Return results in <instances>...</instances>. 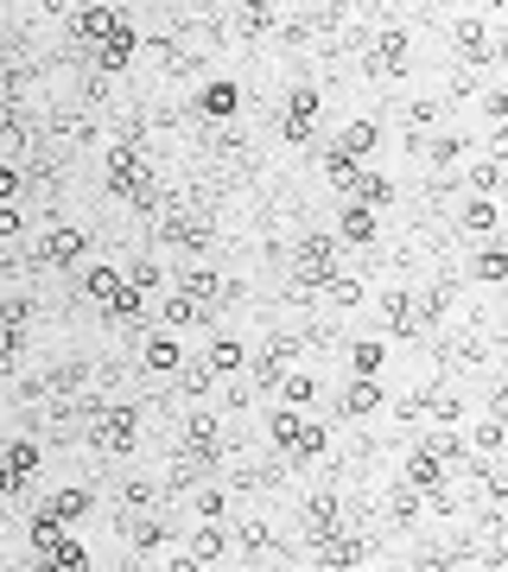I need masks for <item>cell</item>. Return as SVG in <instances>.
<instances>
[{
	"label": "cell",
	"mask_w": 508,
	"mask_h": 572,
	"mask_svg": "<svg viewBox=\"0 0 508 572\" xmlns=\"http://www.w3.org/2000/svg\"><path fill=\"white\" fill-rule=\"evenodd\" d=\"M330 273H337V242L318 236V229H305L300 248H293V300L312 305V293H325Z\"/></svg>",
	"instance_id": "obj_1"
},
{
	"label": "cell",
	"mask_w": 508,
	"mask_h": 572,
	"mask_svg": "<svg viewBox=\"0 0 508 572\" xmlns=\"http://www.w3.org/2000/svg\"><path fill=\"white\" fill-rule=\"evenodd\" d=\"M147 179H153L147 147H121V141H115V147L102 153V191H109V198H121V204H127V198H134Z\"/></svg>",
	"instance_id": "obj_2"
},
{
	"label": "cell",
	"mask_w": 508,
	"mask_h": 572,
	"mask_svg": "<svg viewBox=\"0 0 508 572\" xmlns=\"http://www.w3.org/2000/svg\"><path fill=\"white\" fill-rule=\"evenodd\" d=\"M90 446L109 458H127L134 446H140V407H127V401H115V407H102L90 426Z\"/></svg>",
	"instance_id": "obj_3"
},
{
	"label": "cell",
	"mask_w": 508,
	"mask_h": 572,
	"mask_svg": "<svg viewBox=\"0 0 508 572\" xmlns=\"http://www.w3.org/2000/svg\"><path fill=\"white\" fill-rule=\"evenodd\" d=\"M312 134H318V83H293L286 90V115H280V141L305 147Z\"/></svg>",
	"instance_id": "obj_4"
},
{
	"label": "cell",
	"mask_w": 508,
	"mask_h": 572,
	"mask_svg": "<svg viewBox=\"0 0 508 572\" xmlns=\"http://www.w3.org/2000/svg\"><path fill=\"white\" fill-rule=\"evenodd\" d=\"M83 255H90V229L77 223H52L38 236V268H83Z\"/></svg>",
	"instance_id": "obj_5"
},
{
	"label": "cell",
	"mask_w": 508,
	"mask_h": 572,
	"mask_svg": "<svg viewBox=\"0 0 508 572\" xmlns=\"http://www.w3.org/2000/svg\"><path fill=\"white\" fill-rule=\"evenodd\" d=\"M407 58H414V38L400 26H388L375 45H369V58H362V77H407Z\"/></svg>",
	"instance_id": "obj_6"
},
{
	"label": "cell",
	"mask_w": 508,
	"mask_h": 572,
	"mask_svg": "<svg viewBox=\"0 0 508 572\" xmlns=\"http://www.w3.org/2000/svg\"><path fill=\"white\" fill-rule=\"evenodd\" d=\"M38 464H45L38 439H13V446L0 452V496H26V483H32Z\"/></svg>",
	"instance_id": "obj_7"
},
{
	"label": "cell",
	"mask_w": 508,
	"mask_h": 572,
	"mask_svg": "<svg viewBox=\"0 0 508 572\" xmlns=\"http://www.w3.org/2000/svg\"><path fill=\"white\" fill-rule=\"evenodd\" d=\"M451 45H458V64H464V70H477V64L496 58V38H489V26H483V13H458Z\"/></svg>",
	"instance_id": "obj_8"
},
{
	"label": "cell",
	"mask_w": 508,
	"mask_h": 572,
	"mask_svg": "<svg viewBox=\"0 0 508 572\" xmlns=\"http://www.w3.org/2000/svg\"><path fill=\"white\" fill-rule=\"evenodd\" d=\"M300 528H305V547H318L325 535H337V528H343V496H337V490H318V496H305Z\"/></svg>",
	"instance_id": "obj_9"
},
{
	"label": "cell",
	"mask_w": 508,
	"mask_h": 572,
	"mask_svg": "<svg viewBox=\"0 0 508 572\" xmlns=\"http://www.w3.org/2000/svg\"><path fill=\"white\" fill-rule=\"evenodd\" d=\"M210 236H216L210 211H172V216H159V242H172V248H210Z\"/></svg>",
	"instance_id": "obj_10"
},
{
	"label": "cell",
	"mask_w": 508,
	"mask_h": 572,
	"mask_svg": "<svg viewBox=\"0 0 508 572\" xmlns=\"http://www.w3.org/2000/svg\"><path fill=\"white\" fill-rule=\"evenodd\" d=\"M184 452L204 458V464H216V458H223V420H216L210 407H197V414L184 420Z\"/></svg>",
	"instance_id": "obj_11"
},
{
	"label": "cell",
	"mask_w": 508,
	"mask_h": 572,
	"mask_svg": "<svg viewBox=\"0 0 508 572\" xmlns=\"http://www.w3.org/2000/svg\"><path fill=\"white\" fill-rule=\"evenodd\" d=\"M115 26H127V7H70V32L83 45H102Z\"/></svg>",
	"instance_id": "obj_12"
},
{
	"label": "cell",
	"mask_w": 508,
	"mask_h": 572,
	"mask_svg": "<svg viewBox=\"0 0 508 572\" xmlns=\"http://www.w3.org/2000/svg\"><path fill=\"white\" fill-rule=\"evenodd\" d=\"M337 407H343V420H369V414H382V407H388V394H382L375 375H350Z\"/></svg>",
	"instance_id": "obj_13"
},
{
	"label": "cell",
	"mask_w": 508,
	"mask_h": 572,
	"mask_svg": "<svg viewBox=\"0 0 508 572\" xmlns=\"http://www.w3.org/2000/svg\"><path fill=\"white\" fill-rule=\"evenodd\" d=\"M394 198H400V184H394L388 172H369V166L357 172V191H350V204H362V211H375V216H382V211L394 204Z\"/></svg>",
	"instance_id": "obj_14"
},
{
	"label": "cell",
	"mask_w": 508,
	"mask_h": 572,
	"mask_svg": "<svg viewBox=\"0 0 508 572\" xmlns=\"http://www.w3.org/2000/svg\"><path fill=\"white\" fill-rule=\"evenodd\" d=\"M241 109V90L229 83V77H210L204 90H197V115L204 121H229Z\"/></svg>",
	"instance_id": "obj_15"
},
{
	"label": "cell",
	"mask_w": 508,
	"mask_h": 572,
	"mask_svg": "<svg viewBox=\"0 0 508 572\" xmlns=\"http://www.w3.org/2000/svg\"><path fill=\"white\" fill-rule=\"evenodd\" d=\"M400 483L426 496V490H439V483H451V471H445V464H439L432 452H426V446H414V452H407V471H400Z\"/></svg>",
	"instance_id": "obj_16"
},
{
	"label": "cell",
	"mask_w": 508,
	"mask_h": 572,
	"mask_svg": "<svg viewBox=\"0 0 508 572\" xmlns=\"http://www.w3.org/2000/svg\"><path fill=\"white\" fill-rule=\"evenodd\" d=\"M375 236H382V216L362 211V204H343V216H337V236H330V242H357V248H369Z\"/></svg>",
	"instance_id": "obj_17"
},
{
	"label": "cell",
	"mask_w": 508,
	"mask_h": 572,
	"mask_svg": "<svg viewBox=\"0 0 508 572\" xmlns=\"http://www.w3.org/2000/svg\"><path fill=\"white\" fill-rule=\"evenodd\" d=\"M375 141H382V127H375L369 115H357L343 134H337V147H330V153H343V159H357V166H362V159L375 153Z\"/></svg>",
	"instance_id": "obj_18"
},
{
	"label": "cell",
	"mask_w": 508,
	"mask_h": 572,
	"mask_svg": "<svg viewBox=\"0 0 508 572\" xmlns=\"http://www.w3.org/2000/svg\"><path fill=\"white\" fill-rule=\"evenodd\" d=\"M382 325H388V337H419V325H414V293L388 287V293H382Z\"/></svg>",
	"instance_id": "obj_19"
},
{
	"label": "cell",
	"mask_w": 508,
	"mask_h": 572,
	"mask_svg": "<svg viewBox=\"0 0 508 572\" xmlns=\"http://www.w3.org/2000/svg\"><path fill=\"white\" fill-rule=\"evenodd\" d=\"M90 509H95V490H83V483H77V490H52V503H45V515L64 521V528H70V521H83Z\"/></svg>",
	"instance_id": "obj_20"
},
{
	"label": "cell",
	"mask_w": 508,
	"mask_h": 572,
	"mask_svg": "<svg viewBox=\"0 0 508 572\" xmlns=\"http://www.w3.org/2000/svg\"><path fill=\"white\" fill-rule=\"evenodd\" d=\"M184 553H191V560H204V567H216V560L229 553V528H223V521H197V535H191Z\"/></svg>",
	"instance_id": "obj_21"
},
{
	"label": "cell",
	"mask_w": 508,
	"mask_h": 572,
	"mask_svg": "<svg viewBox=\"0 0 508 572\" xmlns=\"http://www.w3.org/2000/svg\"><path fill=\"white\" fill-rule=\"evenodd\" d=\"M229 26L241 32V38H261V32L280 26V7H268V0H248V7H236V20Z\"/></svg>",
	"instance_id": "obj_22"
},
{
	"label": "cell",
	"mask_w": 508,
	"mask_h": 572,
	"mask_svg": "<svg viewBox=\"0 0 508 572\" xmlns=\"http://www.w3.org/2000/svg\"><path fill=\"white\" fill-rule=\"evenodd\" d=\"M140 362H147L153 375H172V369H184V350H179V337H147V350H140Z\"/></svg>",
	"instance_id": "obj_23"
},
{
	"label": "cell",
	"mask_w": 508,
	"mask_h": 572,
	"mask_svg": "<svg viewBox=\"0 0 508 572\" xmlns=\"http://www.w3.org/2000/svg\"><path fill=\"white\" fill-rule=\"evenodd\" d=\"M439 121H445V102H439V96L407 102V147H419V134H426V127H439Z\"/></svg>",
	"instance_id": "obj_24"
},
{
	"label": "cell",
	"mask_w": 508,
	"mask_h": 572,
	"mask_svg": "<svg viewBox=\"0 0 508 572\" xmlns=\"http://www.w3.org/2000/svg\"><path fill=\"white\" fill-rule=\"evenodd\" d=\"M496 223H503L496 198H471V204L458 211V229H471V236H496Z\"/></svg>",
	"instance_id": "obj_25"
},
{
	"label": "cell",
	"mask_w": 508,
	"mask_h": 572,
	"mask_svg": "<svg viewBox=\"0 0 508 572\" xmlns=\"http://www.w3.org/2000/svg\"><path fill=\"white\" fill-rule=\"evenodd\" d=\"M204 369L210 375H236V369H248V350H241L236 337H216V344L204 350Z\"/></svg>",
	"instance_id": "obj_26"
},
{
	"label": "cell",
	"mask_w": 508,
	"mask_h": 572,
	"mask_svg": "<svg viewBox=\"0 0 508 572\" xmlns=\"http://www.w3.org/2000/svg\"><path fill=\"white\" fill-rule=\"evenodd\" d=\"M121 287H127V280H121V268H83V293H90V300L102 305V312L115 305Z\"/></svg>",
	"instance_id": "obj_27"
},
{
	"label": "cell",
	"mask_w": 508,
	"mask_h": 572,
	"mask_svg": "<svg viewBox=\"0 0 508 572\" xmlns=\"http://www.w3.org/2000/svg\"><path fill=\"white\" fill-rule=\"evenodd\" d=\"M325 300L350 312V305H362V300H369V287H362V273H343V268H337V273L325 280Z\"/></svg>",
	"instance_id": "obj_28"
},
{
	"label": "cell",
	"mask_w": 508,
	"mask_h": 572,
	"mask_svg": "<svg viewBox=\"0 0 508 572\" xmlns=\"http://www.w3.org/2000/svg\"><path fill=\"white\" fill-rule=\"evenodd\" d=\"M419 509H426V496H419V490H407V483H394V490H388V521H394V528H414Z\"/></svg>",
	"instance_id": "obj_29"
},
{
	"label": "cell",
	"mask_w": 508,
	"mask_h": 572,
	"mask_svg": "<svg viewBox=\"0 0 508 572\" xmlns=\"http://www.w3.org/2000/svg\"><path fill=\"white\" fill-rule=\"evenodd\" d=\"M179 293L191 305H204V312H210V300L223 293V280H216V268H184V287H179Z\"/></svg>",
	"instance_id": "obj_30"
},
{
	"label": "cell",
	"mask_w": 508,
	"mask_h": 572,
	"mask_svg": "<svg viewBox=\"0 0 508 572\" xmlns=\"http://www.w3.org/2000/svg\"><path fill=\"white\" fill-rule=\"evenodd\" d=\"M318 172H325V184L330 191H343V198H350V191H357V159H343V153H325V159H318Z\"/></svg>",
	"instance_id": "obj_31"
},
{
	"label": "cell",
	"mask_w": 508,
	"mask_h": 572,
	"mask_svg": "<svg viewBox=\"0 0 508 572\" xmlns=\"http://www.w3.org/2000/svg\"><path fill=\"white\" fill-rule=\"evenodd\" d=\"M280 394H286V407L300 414V407H312V401H318V375H312V369H286Z\"/></svg>",
	"instance_id": "obj_32"
},
{
	"label": "cell",
	"mask_w": 508,
	"mask_h": 572,
	"mask_svg": "<svg viewBox=\"0 0 508 572\" xmlns=\"http://www.w3.org/2000/svg\"><path fill=\"white\" fill-rule=\"evenodd\" d=\"M325 446H330V426H325V420H305L286 458H293V464H305V458H325Z\"/></svg>",
	"instance_id": "obj_33"
},
{
	"label": "cell",
	"mask_w": 508,
	"mask_h": 572,
	"mask_svg": "<svg viewBox=\"0 0 508 572\" xmlns=\"http://www.w3.org/2000/svg\"><path fill=\"white\" fill-rule=\"evenodd\" d=\"M471 273H477L483 287H503V280H508V248H503V242H489L477 261H471Z\"/></svg>",
	"instance_id": "obj_34"
},
{
	"label": "cell",
	"mask_w": 508,
	"mask_h": 572,
	"mask_svg": "<svg viewBox=\"0 0 508 572\" xmlns=\"http://www.w3.org/2000/svg\"><path fill=\"white\" fill-rule=\"evenodd\" d=\"M45 560H52V567H58V572H95L90 547H83V541H70V535H64V541L52 547V553H45Z\"/></svg>",
	"instance_id": "obj_35"
},
{
	"label": "cell",
	"mask_w": 508,
	"mask_h": 572,
	"mask_svg": "<svg viewBox=\"0 0 508 572\" xmlns=\"http://www.w3.org/2000/svg\"><path fill=\"white\" fill-rule=\"evenodd\" d=\"M191 509H197V521H223V515H229V490H223V483H197Z\"/></svg>",
	"instance_id": "obj_36"
},
{
	"label": "cell",
	"mask_w": 508,
	"mask_h": 572,
	"mask_svg": "<svg viewBox=\"0 0 508 572\" xmlns=\"http://www.w3.org/2000/svg\"><path fill=\"white\" fill-rule=\"evenodd\" d=\"M300 426H305V414H293V407H273V414H268V439L280 446V452H293Z\"/></svg>",
	"instance_id": "obj_37"
},
{
	"label": "cell",
	"mask_w": 508,
	"mask_h": 572,
	"mask_svg": "<svg viewBox=\"0 0 508 572\" xmlns=\"http://www.w3.org/2000/svg\"><path fill=\"white\" fill-rule=\"evenodd\" d=\"M166 325H172V332H197V325H210V312L191 305L184 293H172V300H166Z\"/></svg>",
	"instance_id": "obj_38"
},
{
	"label": "cell",
	"mask_w": 508,
	"mask_h": 572,
	"mask_svg": "<svg viewBox=\"0 0 508 572\" xmlns=\"http://www.w3.org/2000/svg\"><path fill=\"white\" fill-rule=\"evenodd\" d=\"M464 446H471L477 458H496V452H503V414H483V420H477V433H471Z\"/></svg>",
	"instance_id": "obj_39"
},
{
	"label": "cell",
	"mask_w": 508,
	"mask_h": 572,
	"mask_svg": "<svg viewBox=\"0 0 508 572\" xmlns=\"http://www.w3.org/2000/svg\"><path fill=\"white\" fill-rule=\"evenodd\" d=\"M127 541H134V553H153V547H166V521H153V515H134V521H127Z\"/></svg>",
	"instance_id": "obj_40"
},
{
	"label": "cell",
	"mask_w": 508,
	"mask_h": 572,
	"mask_svg": "<svg viewBox=\"0 0 508 572\" xmlns=\"http://www.w3.org/2000/svg\"><path fill=\"white\" fill-rule=\"evenodd\" d=\"M464 184H471V198H496V184H503V159H477V166L464 172Z\"/></svg>",
	"instance_id": "obj_41"
},
{
	"label": "cell",
	"mask_w": 508,
	"mask_h": 572,
	"mask_svg": "<svg viewBox=\"0 0 508 572\" xmlns=\"http://www.w3.org/2000/svg\"><path fill=\"white\" fill-rule=\"evenodd\" d=\"M229 541H236L248 560H255L261 547H273V528H268V521H236V528H229Z\"/></svg>",
	"instance_id": "obj_42"
},
{
	"label": "cell",
	"mask_w": 508,
	"mask_h": 572,
	"mask_svg": "<svg viewBox=\"0 0 508 572\" xmlns=\"http://www.w3.org/2000/svg\"><path fill=\"white\" fill-rule=\"evenodd\" d=\"M464 153H471V141H464V134H439V141H432V147H426V159H432V166H439V172H451V166H458V159H464Z\"/></svg>",
	"instance_id": "obj_43"
},
{
	"label": "cell",
	"mask_w": 508,
	"mask_h": 572,
	"mask_svg": "<svg viewBox=\"0 0 508 572\" xmlns=\"http://www.w3.org/2000/svg\"><path fill=\"white\" fill-rule=\"evenodd\" d=\"M26 541H32V553H52V547L64 541V521H52V515L38 509L32 515V528H26Z\"/></svg>",
	"instance_id": "obj_44"
},
{
	"label": "cell",
	"mask_w": 508,
	"mask_h": 572,
	"mask_svg": "<svg viewBox=\"0 0 508 572\" xmlns=\"http://www.w3.org/2000/svg\"><path fill=\"white\" fill-rule=\"evenodd\" d=\"M248 375H255V389H280L286 382V362L273 357V350H261V357H248Z\"/></svg>",
	"instance_id": "obj_45"
},
{
	"label": "cell",
	"mask_w": 508,
	"mask_h": 572,
	"mask_svg": "<svg viewBox=\"0 0 508 572\" xmlns=\"http://www.w3.org/2000/svg\"><path fill=\"white\" fill-rule=\"evenodd\" d=\"M375 369H382V344H375V337L350 344V375H375Z\"/></svg>",
	"instance_id": "obj_46"
},
{
	"label": "cell",
	"mask_w": 508,
	"mask_h": 572,
	"mask_svg": "<svg viewBox=\"0 0 508 572\" xmlns=\"http://www.w3.org/2000/svg\"><path fill=\"white\" fill-rule=\"evenodd\" d=\"M121 280H127V287H134V293H147V300H153V293H159V280H166V273L153 268V261H127V273H121Z\"/></svg>",
	"instance_id": "obj_47"
},
{
	"label": "cell",
	"mask_w": 508,
	"mask_h": 572,
	"mask_svg": "<svg viewBox=\"0 0 508 572\" xmlns=\"http://www.w3.org/2000/svg\"><path fill=\"white\" fill-rule=\"evenodd\" d=\"M121 503H127V509H153V503H159L153 478H127V483H121Z\"/></svg>",
	"instance_id": "obj_48"
},
{
	"label": "cell",
	"mask_w": 508,
	"mask_h": 572,
	"mask_svg": "<svg viewBox=\"0 0 508 572\" xmlns=\"http://www.w3.org/2000/svg\"><path fill=\"white\" fill-rule=\"evenodd\" d=\"M179 389H184V394H197V401H204V394H210V389H216V375H210L204 362H184V375H179Z\"/></svg>",
	"instance_id": "obj_49"
},
{
	"label": "cell",
	"mask_w": 508,
	"mask_h": 572,
	"mask_svg": "<svg viewBox=\"0 0 508 572\" xmlns=\"http://www.w3.org/2000/svg\"><path fill=\"white\" fill-rule=\"evenodd\" d=\"M20 191H26V172H20L13 159H0V204H13Z\"/></svg>",
	"instance_id": "obj_50"
},
{
	"label": "cell",
	"mask_w": 508,
	"mask_h": 572,
	"mask_svg": "<svg viewBox=\"0 0 508 572\" xmlns=\"http://www.w3.org/2000/svg\"><path fill=\"white\" fill-rule=\"evenodd\" d=\"M20 229H26V211L20 204H0V242H13Z\"/></svg>",
	"instance_id": "obj_51"
},
{
	"label": "cell",
	"mask_w": 508,
	"mask_h": 572,
	"mask_svg": "<svg viewBox=\"0 0 508 572\" xmlns=\"http://www.w3.org/2000/svg\"><path fill=\"white\" fill-rule=\"evenodd\" d=\"M451 96H471L477 90V70H464V64H458V70H451V83H445Z\"/></svg>",
	"instance_id": "obj_52"
},
{
	"label": "cell",
	"mask_w": 508,
	"mask_h": 572,
	"mask_svg": "<svg viewBox=\"0 0 508 572\" xmlns=\"http://www.w3.org/2000/svg\"><path fill=\"white\" fill-rule=\"evenodd\" d=\"M166 572H210V567H204V560H191V553H179V560H172Z\"/></svg>",
	"instance_id": "obj_53"
},
{
	"label": "cell",
	"mask_w": 508,
	"mask_h": 572,
	"mask_svg": "<svg viewBox=\"0 0 508 572\" xmlns=\"http://www.w3.org/2000/svg\"><path fill=\"white\" fill-rule=\"evenodd\" d=\"M121 572H147V567H140V560H127V567H121Z\"/></svg>",
	"instance_id": "obj_54"
}]
</instances>
